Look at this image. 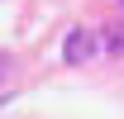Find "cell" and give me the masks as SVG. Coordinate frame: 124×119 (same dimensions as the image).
<instances>
[{"mask_svg":"<svg viewBox=\"0 0 124 119\" xmlns=\"http://www.w3.org/2000/svg\"><path fill=\"white\" fill-rule=\"evenodd\" d=\"M62 57L72 62V67L91 62V57H95V33H86V29H72V33H67V48H62Z\"/></svg>","mask_w":124,"mask_h":119,"instance_id":"obj_1","label":"cell"},{"mask_svg":"<svg viewBox=\"0 0 124 119\" xmlns=\"http://www.w3.org/2000/svg\"><path fill=\"white\" fill-rule=\"evenodd\" d=\"M105 48L115 52V57H124V24H110L105 29Z\"/></svg>","mask_w":124,"mask_h":119,"instance_id":"obj_2","label":"cell"},{"mask_svg":"<svg viewBox=\"0 0 124 119\" xmlns=\"http://www.w3.org/2000/svg\"><path fill=\"white\" fill-rule=\"evenodd\" d=\"M119 10H124V0H119Z\"/></svg>","mask_w":124,"mask_h":119,"instance_id":"obj_4","label":"cell"},{"mask_svg":"<svg viewBox=\"0 0 124 119\" xmlns=\"http://www.w3.org/2000/svg\"><path fill=\"white\" fill-rule=\"evenodd\" d=\"M10 72H15V62H10V52H0V81H5Z\"/></svg>","mask_w":124,"mask_h":119,"instance_id":"obj_3","label":"cell"}]
</instances>
